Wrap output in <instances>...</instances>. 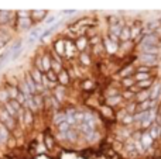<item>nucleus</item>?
<instances>
[{"label": "nucleus", "mask_w": 161, "mask_h": 159, "mask_svg": "<svg viewBox=\"0 0 161 159\" xmlns=\"http://www.w3.org/2000/svg\"><path fill=\"white\" fill-rule=\"evenodd\" d=\"M142 51H143V54H147V55H156L157 56L158 48L154 47V45H143Z\"/></svg>", "instance_id": "obj_1"}, {"label": "nucleus", "mask_w": 161, "mask_h": 159, "mask_svg": "<svg viewBox=\"0 0 161 159\" xmlns=\"http://www.w3.org/2000/svg\"><path fill=\"white\" fill-rule=\"evenodd\" d=\"M25 86L28 87V90H30V93H36L37 92V85L34 83V80L31 79V76L30 75H27L25 76Z\"/></svg>", "instance_id": "obj_2"}, {"label": "nucleus", "mask_w": 161, "mask_h": 159, "mask_svg": "<svg viewBox=\"0 0 161 159\" xmlns=\"http://www.w3.org/2000/svg\"><path fill=\"white\" fill-rule=\"evenodd\" d=\"M157 42H158V38H157V35H147L142 41V45H154V47H157V45H156Z\"/></svg>", "instance_id": "obj_3"}, {"label": "nucleus", "mask_w": 161, "mask_h": 159, "mask_svg": "<svg viewBox=\"0 0 161 159\" xmlns=\"http://www.w3.org/2000/svg\"><path fill=\"white\" fill-rule=\"evenodd\" d=\"M42 28L40 27V28H36V30H33L30 33V35H28V41L30 42H33V41H36L37 38H40V37H41V34H42Z\"/></svg>", "instance_id": "obj_4"}, {"label": "nucleus", "mask_w": 161, "mask_h": 159, "mask_svg": "<svg viewBox=\"0 0 161 159\" xmlns=\"http://www.w3.org/2000/svg\"><path fill=\"white\" fill-rule=\"evenodd\" d=\"M31 79L34 80V83L36 85H41V79H42V75H41V72H40L38 69H34L33 72H31Z\"/></svg>", "instance_id": "obj_5"}, {"label": "nucleus", "mask_w": 161, "mask_h": 159, "mask_svg": "<svg viewBox=\"0 0 161 159\" xmlns=\"http://www.w3.org/2000/svg\"><path fill=\"white\" fill-rule=\"evenodd\" d=\"M8 140V130L3 124H0V144L6 142Z\"/></svg>", "instance_id": "obj_6"}, {"label": "nucleus", "mask_w": 161, "mask_h": 159, "mask_svg": "<svg viewBox=\"0 0 161 159\" xmlns=\"http://www.w3.org/2000/svg\"><path fill=\"white\" fill-rule=\"evenodd\" d=\"M142 61H144V62H147V64H153V65H156L157 64V56L156 55H147V54H142Z\"/></svg>", "instance_id": "obj_7"}, {"label": "nucleus", "mask_w": 161, "mask_h": 159, "mask_svg": "<svg viewBox=\"0 0 161 159\" xmlns=\"http://www.w3.org/2000/svg\"><path fill=\"white\" fill-rule=\"evenodd\" d=\"M105 47H106V49H108L110 54L116 52V49H117V44H116V42H112L110 39H106V41H105Z\"/></svg>", "instance_id": "obj_8"}, {"label": "nucleus", "mask_w": 161, "mask_h": 159, "mask_svg": "<svg viewBox=\"0 0 161 159\" xmlns=\"http://www.w3.org/2000/svg\"><path fill=\"white\" fill-rule=\"evenodd\" d=\"M143 145V148H148V146L153 144V140H151V137L148 134H144L142 137V142H140Z\"/></svg>", "instance_id": "obj_9"}, {"label": "nucleus", "mask_w": 161, "mask_h": 159, "mask_svg": "<svg viewBox=\"0 0 161 159\" xmlns=\"http://www.w3.org/2000/svg\"><path fill=\"white\" fill-rule=\"evenodd\" d=\"M55 51L59 55H65V42L64 41H57L55 42Z\"/></svg>", "instance_id": "obj_10"}, {"label": "nucleus", "mask_w": 161, "mask_h": 159, "mask_svg": "<svg viewBox=\"0 0 161 159\" xmlns=\"http://www.w3.org/2000/svg\"><path fill=\"white\" fill-rule=\"evenodd\" d=\"M19 27L21 30H25V28L31 27V20L30 18H19Z\"/></svg>", "instance_id": "obj_11"}, {"label": "nucleus", "mask_w": 161, "mask_h": 159, "mask_svg": "<svg viewBox=\"0 0 161 159\" xmlns=\"http://www.w3.org/2000/svg\"><path fill=\"white\" fill-rule=\"evenodd\" d=\"M150 114H151V111H142V113H139V114L133 115V120L134 121H144Z\"/></svg>", "instance_id": "obj_12"}, {"label": "nucleus", "mask_w": 161, "mask_h": 159, "mask_svg": "<svg viewBox=\"0 0 161 159\" xmlns=\"http://www.w3.org/2000/svg\"><path fill=\"white\" fill-rule=\"evenodd\" d=\"M41 66H42V70H45V72H48L51 69V59L48 56H44L41 59Z\"/></svg>", "instance_id": "obj_13"}, {"label": "nucleus", "mask_w": 161, "mask_h": 159, "mask_svg": "<svg viewBox=\"0 0 161 159\" xmlns=\"http://www.w3.org/2000/svg\"><path fill=\"white\" fill-rule=\"evenodd\" d=\"M120 39L122 41H127L129 38H130V28L129 27H123L122 28V33H120Z\"/></svg>", "instance_id": "obj_14"}, {"label": "nucleus", "mask_w": 161, "mask_h": 159, "mask_svg": "<svg viewBox=\"0 0 161 159\" xmlns=\"http://www.w3.org/2000/svg\"><path fill=\"white\" fill-rule=\"evenodd\" d=\"M75 54V47L71 42H65V55L67 56H72Z\"/></svg>", "instance_id": "obj_15"}, {"label": "nucleus", "mask_w": 161, "mask_h": 159, "mask_svg": "<svg viewBox=\"0 0 161 159\" xmlns=\"http://www.w3.org/2000/svg\"><path fill=\"white\" fill-rule=\"evenodd\" d=\"M25 106H27V110H30V111H36L37 110V106H36V103H34V100H33V97H27L25 99Z\"/></svg>", "instance_id": "obj_16"}, {"label": "nucleus", "mask_w": 161, "mask_h": 159, "mask_svg": "<svg viewBox=\"0 0 161 159\" xmlns=\"http://www.w3.org/2000/svg\"><path fill=\"white\" fill-rule=\"evenodd\" d=\"M122 25H119V24H114V25H112L110 27V35H114V37H119L120 35V33H122Z\"/></svg>", "instance_id": "obj_17"}, {"label": "nucleus", "mask_w": 161, "mask_h": 159, "mask_svg": "<svg viewBox=\"0 0 161 159\" xmlns=\"http://www.w3.org/2000/svg\"><path fill=\"white\" fill-rule=\"evenodd\" d=\"M23 121H24V124H31L33 123V114H31L30 110H25L24 114H23Z\"/></svg>", "instance_id": "obj_18"}, {"label": "nucleus", "mask_w": 161, "mask_h": 159, "mask_svg": "<svg viewBox=\"0 0 161 159\" xmlns=\"http://www.w3.org/2000/svg\"><path fill=\"white\" fill-rule=\"evenodd\" d=\"M58 79H59V82H61L62 85H67L68 82H69V76H68V73L65 72V70H61V72H59Z\"/></svg>", "instance_id": "obj_19"}, {"label": "nucleus", "mask_w": 161, "mask_h": 159, "mask_svg": "<svg viewBox=\"0 0 161 159\" xmlns=\"http://www.w3.org/2000/svg\"><path fill=\"white\" fill-rule=\"evenodd\" d=\"M8 118H13V117H10V115H8V113L4 110V107H0V121L4 124Z\"/></svg>", "instance_id": "obj_20"}, {"label": "nucleus", "mask_w": 161, "mask_h": 159, "mask_svg": "<svg viewBox=\"0 0 161 159\" xmlns=\"http://www.w3.org/2000/svg\"><path fill=\"white\" fill-rule=\"evenodd\" d=\"M160 92H161V86H160V85H156V86H154V89H153V92L150 93V96H148V97H150L151 100H156V99L158 97Z\"/></svg>", "instance_id": "obj_21"}, {"label": "nucleus", "mask_w": 161, "mask_h": 159, "mask_svg": "<svg viewBox=\"0 0 161 159\" xmlns=\"http://www.w3.org/2000/svg\"><path fill=\"white\" fill-rule=\"evenodd\" d=\"M154 106V101H150V100H144L142 104H140V110L142 111H148V109L150 107Z\"/></svg>", "instance_id": "obj_22"}, {"label": "nucleus", "mask_w": 161, "mask_h": 159, "mask_svg": "<svg viewBox=\"0 0 161 159\" xmlns=\"http://www.w3.org/2000/svg\"><path fill=\"white\" fill-rule=\"evenodd\" d=\"M79 130H80V131H82L85 135H89L91 132H93V131H95V130L92 128V127H89L88 124H85V123L80 124V126H79Z\"/></svg>", "instance_id": "obj_23"}, {"label": "nucleus", "mask_w": 161, "mask_h": 159, "mask_svg": "<svg viewBox=\"0 0 161 159\" xmlns=\"http://www.w3.org/2000/svg\"><path fill=\"white\" fill-rule=\"evenodd\" d=\"M83 123L88 124V126L92 127V128L95 127V120H93V117H92L91 114H83Z\"/></svg>", "instance_id": "obj_24"}, {"label": "nucleus", "mask_w": 161, "mask_h": 159, "mask_svg": "<svg viewBox=\"0 0 161 159\" xmlns=\"http://www.w3.org/2000/svg\"><path fill=\"white\" fill-rule=\"evenodd\" d=\"M8 100H10V97H8V93H7V90H0V101L6 104Z\"/></svg>", "instance_id": "obj_25"}, {"label": "nucleus", "mask_w": 161, "mask_h": 159, "mask_svg": "<svg viewBox=\"0 0 161 159\" xmlns=\"http://www.w3.org/2000/svg\"><path fill=\"white\" fill-rule=\"evenodd\" d=\"M10 11H0V23H6L8 21V18H10Z\"/></svg>", "instance_id": "obj_26"}, {"label": "nucleus", "mask_w": 161, "mask_h": 159, "mask_svg": "<svg viewBox=\"0 0 161 159\" xmlns=\"http://www.w3.org/2000/svg\"><path fill=\"white\" fill-rule=\"evenodd\" d=\"M65 120H67V115L65 114H57L55 117H54V123L55 124H61V123H65Z\"/></svg>", "instance_id": "obj_27"}, {"label": "nucleus", "mask_w": 161, "mask_h": 159, "mask_svg": "<svg viewBox=\"0 0 161 159\" xmlns=\"http://www.w3.org/2000/svg\"><path fill=\"white\" fill-rule=\"evenodd\" d=\"M7 93H8V97H11V100H14V99L17 97V95H19V90H17L16 87H8Z\"/></svg>", "instance_id": "obj_28"}, {"label": "nucleus", "mask_w": 161, "mask_h": 159, "mask_svg": "<svg viewBox=\"0 0 161 159\" xmlns=\"http://www.w3.org/2000/svg\"><path fill=\"white\" fill-rule=\"evenodd\" d=\"M76 47H78V49H83V48L86 47V38L85 37H80L78 41H76Z\"/></svg>", "instance_id": "obj_29"}, {"label": "nucleus", "mask_w": 161, "mask_h": 159, "mask_svg": "<svg viewBox=\"0 0 161 159\" xmlns=\"http://www.w3.org/2000/svg\"><path fill=\"white\" fill-rule=\"evenodd\" d=\"M7 103H8V104H10V106H11V109H13V110H14V111H16V113H17V111H19V110H20V109H21V106H20V104H19V103H17V101H16V100H8V101H7Z\"/></svg>", "instance_id": "obj_30"}, {"label": "nucleus", "mask_w": 161, "mask_h": 159, "mask_svg": "<svg viewBox=\"0 0 161 159\" xmlns=\"http://www.w3.org/2000/svg\"><path fill=\"white\" fill-rule=\"evenodd\" d=\"M47 79H48V80H50L51 82V83H53L54 85V82H55L57 80V76H55V73H54L53 72V70H48V72H47Z\"/></svg>", "instance_id": "obj_31"}, {"label": "nucleus", "mask_w": 161, "mask_h": 159, "mask_svg": "<svg viewBox=\"0 0 161 159\" xmlns=\"http://www.w3.org/2000/svg\"><path fill=\"white\" fill-rule=\"evenodd\" d=\"M153 120H154V113H151V114L148 115V117L146 118L144 121H143V127H147V126H150V124H151V121H153Z\"/></svg>", "instance_id": "obj_32"}, {"label": "nucleus", "mask_w": 161, "mask_h": 159, "mask_svg": "<svg viewBox=\"0 0 161 159\" xmlns=\"http://www.w3.org/2000/svg\"><path fill=\"white\" fill-rule=\"evenodd\" d=\"M28 14H30V11H25V10H19L17 11L19 18H28Z\"/></svg>", "instance_id": "obj_33"}, {"label": "nucleus", "mask_w": 161, "mask_h": 159, "mask_svg": "<svg viewBox=\"0 0 161 159\" xmlns=\"http://www.w3.org/2000/svg\"><path fill=\"white\" fill-rule=\"evenodd\" d=\"M136 79H137L139 82L148 80V75H147V73H137V75H136Z\"/></svg>", "instance_id": "obj_34"}, {"label": "nucleus", "mask_w": 161, "mask_h": 159, "mask_svg": "<svg viewBox=\"0 0 161 159\" xmlns=\"http://www.w3.org/2000/svg\"><path fill=\"white\" fill-rule=\"evenodd\" d=\"M30 14H33L36 18H41L42 16L45 14V11L44 10H41V11H38V10H34V11H30Z\"/></svg>", "instance_id": "obj_35"}, {"label": "nucleus", "mask_w": 161, "mask_h": 159, "mask_svg": "<svg viewBox=\"0 0 161 159\" xmlns=\"http://www.w3.org/2000/svg\"><path fill=\"white\" fill-rule=\"evenodd\" d=\"M57 70V72H61V66H59V62L58 61H55V62H53L51 61V70Z\"/></svg>", "instance_id": "obj_36"}, {"label": "nucleus", "mask_w": 161, "mask_h": 159, "mask_svg": "<svg viewBox=\"0 0 161 159\" xmlns=\"http://www.w3.org/2000/svg\"><path fill=\"white\" fill-rule=\"evenodd\" d=\"M55 95H57V97H58V100H62V99H64V95H65V90L62 89V87H58Z\"/></svg>", "instance_id": "obj_37"}, {"label": "nucleus", "mask_w": 161, "mask_h": 159, "mask_svg": "<svg viewBox=\"0 0 161 159\" xmlns=\"http://www.w3.org/2000/svg\"><path fill=\"white\" fill-rule=\"evenodd\" d=\"M158 132H160L158 128H151V131L148 132V135L151 137V140H156V138L158 137Z\"/></svg>", "instance_id": "obj_38"}, {"label": "nucleus", "mask_w": 161, "mask_h": 159, "mask_svg": "<svg viewBox=\"0 0 161 159\" xmlns=\"http://www.w3.org/2000/svg\"><path fill=\"white\" fill-rule=\"evenodd\" d=\"M58 127H59V131H61V132H67V131H69V126H68L67 123H61Z\"/></svg>", "instance_id": "obj_39"}, {"label": "nucleus", "mask_w": 161, "mask_h": 159, "mask_svg": "<svg viewBox=\"0 0 161 159\" xmlns=\"http://www.w3.org/2000/svg\"><path fill=\"white\" fill-rule=\"evenodd\" d=\"M80 62H82L83 65H89V64H91V61H89V56L86 55V54H82V55H80Z\"/></svg>", "instance_id": "obj_40"}, {"label": "nucleus", "mask_w": 161, "mask_h": 159, "mask_svg": "<svg viewBox=\"0 0 161 159\" xmlns=\"http://www.w3.org/2000/svg\"><path fill=\"white\" fill-rule=\"evenodd\" d=\"M120 101V96H114V97H109L108 99V103L109 104H116Z\"/></svg>", "instance_id": "obj_41"}, {"label": "nucleus", "mask_w": 161, "mask_h": 159, "mask_svg": "<svg viewBox=\"0 0 161 159\" xmlns=\"http://www.w3.org/2000/svg\"><path fill=\"white\" fill-rule=\"evenodd\" d=\"M41 83H44V86H45V87H51V86H54V85L51 83V82L47 79V76H42V79H41Z\"/></svg>", "instance_id": "obj_42"}, {"label": "nucleus", "mask_w": 161, "mask_h": 159, "mask_svg": "<svg viewBox=\"0 0 161 159\" xmlns=\"http://www.w3.org/2000/svg\"><path fill=\"white\" fill-rule=\"evenodd\" d=\"M65 137L69 138V140H76V134L75 132H72V131H67L65 132Z\"/></svg>", "instance_id": "obj_43"}, {"label": "nucleus", "mask_w": 161, "mask_h": 159, "mask_svg": "<svg viewBox=\"0 0 161 159\" xmlns=\"http://www.w3.org/2000/svg\"><path fill=\"white\" fill-rule=\"evenodd\" d=\"M33 100H34V103H36V106H37V107H41V106H42V100L38 97V96L33 97Z\"/></svg>", "instance_id": "obj_44"}, {"label": "nucleus", "mask_w": 161, "mask_h": 159, "mask_svg": "<svg viewBox=\"0 0 161 159\" xmlns=\"http://www.w3.org/2000/svg\"><path fill=\"white\" fill-rule=\"evenodd\" d=\"M133 115H126L125 118H123V123L125 124H130V123H133Z\"/></svg>", "instance_id": "obj_45"}, {"label": "nucleus", "mask_w": 161, "mask_h": 159, "mask_svg": "<svg viewBox=\"0 0 161 159\" xmlns=\"http://www.w3.org/2000/svg\"><path fill=\"white\" fill-rule=\"evenodd\" d=\"M139 85H140V87H148L151 85V80L150 79H148V80H143V82H140Z\"/></svg>", "instance_id": "obj_46"}, {"label": "nucleus", "mask_w": 161, "mask_h": 159, "mask_svg": "<svg viewBox=\"0 0 161 159\" xmlns=\"http://www.w3.org/2000/svg\"><path fill=\"white\" fill-rule=\"evenodd\" d=\"M148 96H150V93H142V95H140L139 96V100L140 101H144V100H147V99H148Z\"/></svg>", "instance_id": "obj_47"}, {"label": "nucleus", "mask_w": 161, "mask_h": 159, "mask_svg": "<svg viewBox=\"0 0 161 159\" xmlns=\"http://www.w3.org/2000/svg\"><path fill=\"white\" fill-rule=\"evenodd\" d=\"M129 72H131V68H126V69H123L122 72H120V75L126 76V75H129Z\"/></svg>", "instance_id": "obj_48"}, {"label": "nucleus", "mask_w": 161, "mask_h": 159, "mask_svg": "<svg viewBox=\"0 0 161 159\" xmlns=\"http://www.w3.org/2000/svg\"><path fill=\"white\" fill-rule=\"evenodd\" d=\"M103 114H105V115H109V117H110V115H112V110L108 109V107H105V109H103Z\"/></svg>", "instance_id": "obj_49"}, {"label": "nucleus", "mask_w": 161, "mask_h": 159, "mask_svg": "<svg viewBox=\"0 0 161 159\" xmlns=\"http://www.w3.org/2000/svg\"><path fill=\"white\" fill-rule=\"evenodd\" d=\"M55 18H57V16H51V17H48V18H47V24H51L53 21H55Z\"/></svg>", "instance_id": "obj_50"}, {"label": "nucleus", "mask_w": 161, "mask_h": 159, "mask_svg": "<svg viewBox=\"0 0 161 159\" xmlns=\"http://www.w3.org/2000/svg\"><path fill=\"white\" fill-rule=\"evenodd\" d=\"M123 82H125L126 86H131V85H133V80H131V79H125Z\"/></svg>", "instance_id": "obj_51"}, {"label": "nucleus", "mask_w": 161, "mask_h": 159, "mask_svg": "<svg viewBox=\"0 0 161 159\" xmlns=\"http://www.w3.org/2000/svg\"><path fill=\"white\" fill-rule=\"evenodd\" d=\"M45 140H47V146H48V148H51V146H53V141H51V138L47 137Z\"/></svg>", "instance_id": "obj_52"}, {"label": "nucleus", "mask_w": 161, "mask_h": 159, "mask_svg": "<svg viewBox=\"0 0 161 159\" xmlns=\"http://www.w3.org/2000/svg\"><path fill=\"white\" fill-rule=\"evenodd\" d=\"M131 96H133V93H129V92L125 93V97H131Z\"/></svg>", "instance_id": "obj_53"}, {"label": "nucleus", "mask_w": 161, "mask_h": 159, "mask_svg": "<svg viewBox=\"0 0 161 159\" xmlns=\"http://www.w3.org/2000/svg\"><path fill=\"white\" fill-rule=\"evenodd\" d=\"M3 45H4V42H2V41H0V48H2Z\"/></svg>", "instance_id": "obj_54"}]
</instances>
